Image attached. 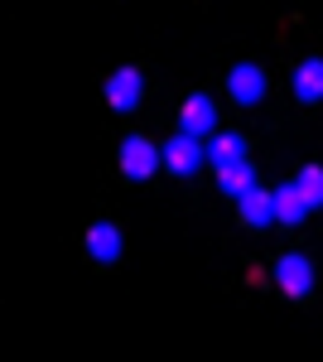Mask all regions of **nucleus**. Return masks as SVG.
Returning a JSON list of instances; mask_svg holds the SVG:
<instances>
[{"instance_id": "6e6552de", "label": "nucleus", "mask_w": 323, "mask_h": 362, "mask_svg": "<svg viewBox=\"0 0 323 362\" xmlns=\"http://www.w3.org/2000/svg\"><path fill=\"white\" fill-rule=\"evenodd\" d=\"M295 97L299 102H323V58H304L295 68Z\"/></svg>"}, {"instance_id": "20e7f679", "label": "nucleus", "mask_w": 323, "mask_h": 362, "mask_svg": "<svg viewBox=\"0 0 323 362\" xmlns=\"http://www.w3.org/2000/svg\"><path fill=\"white\" fill-rule=\"evenodd\" d=\"M102 92H107V107H111V112H131V107H140L145 78H140V68H131V63H126V68H116V73L107 78V87H102Z\"/></svg>"}, {"instance_id": "9b49d317", "label": "nucleus", "mask_w": 323, "mask_h": 362, "mask_svg": "<svg viewBox=\"0 0 323 362\" xmlns=\"http://www.w3.org/2000/svg\"><path fill=\"white\" fill-rule=\"evenodd\" d=\"M217 184H222V194L246 198L251 189H256V169L246 165V160H237V165H222V169H217Z\"/></svg>"}, {"instance_id": "ddd939ff", "label": "nucleus", "mask_w": 323, "mask_h": 362, "mask_svg": "<svg viewBox=\"0 0 323 362\" xmlns=\"http://www.w3.org/2000/svg\"><path fill=\"white\" fill-rule=\"evenodd\" d=\"M295 189L304 194V203L309 208H323V165H304L295 179Z\"/></svg>"}, {"instance_id": "1a4fd4ad", "label": "nucleus", "mask_w": 323, "mask_h": 362, "mask_svg": "<svg viewBox=\"0 0 323 362\" xmlns=\"http://www.w3.org/2000/svg\"><path fill=\"white\" fill-rule=\"evenodd\" d=\"M314 208L304 203V194H299L295 184H285V189H275V223H285V227H295V223H304Z\"/></svg>"}, {"instance_id": "0eeeda50", "label": "nucleus", "mask_w": 323, "mask_h": 362, "mask_svg": "<svg viewBox=\"0 0 323 362\" xmlns=\"http://www.w3.org/2000/svg\"><path fill=\"white\" fill-rule=\"evenodd\" d=\"M121 247H126V237H121L116 223H92L87 227V256H92V261H116Z\"/></svg>"}, {"instance_id": "39448f33", "label": "nucleus", "mask_w": 323, "mask_h": 362, "mask_svg": "<svg viewBox=\"0 0 323 362\" xmlns=\"http://www.w3.org/2000/svg\"><path fill=\"white\" fill-rule=\"evenodd\" d=\"M213 126H217L213 97H208V92H193L189 102H184V112H179V131H184V136H193V140H203Z\"/></svg>"}, {"instance_id": "7ed1b4c3", "label": "nucleus", "mask_w": 323, "mask_h": 362, "mask_svg": "<svg viewBox=\"0 0 323 362\" xmlns=\"http://www.w3.org/2000/svg\"><path fill=\"white\" fill-rule=\"evenodd\" d=\"M275 285H280L290 300H304V295L314 290V261H309V256H299V251L280 256V266H275Z\"/></svg>"}, {"instance_id": "f257e3e1", "label": "nucleus", "mask_w": 323, "mask_h": 362, "mask_svg": "<svg viewBox=\"0 0 323 362\" xmlns=\"http://www.w3.org/2000/svg\"><path fill=\"white\" fill-rule=\"evenodd\" d=\"M160 160L169 165V174H184V179H189V174H198V169L208 165V145L179 131V136H169L160 145Z\"/></svg>"}, {"instance_id": "9d476101", "label": "nucleus", "mask_w": 323, "mask_h": 362, "mask_svg": "<svg viewBox=\"0 0 323 362\" xmlns=\"http://www.w3.org/2000/svg\"><path fill=\"white\" fill-rule=\"evenodd\" d=\"M237 203H242V223H246V227L275 223V194H270V189H251V194L237 198Z\"/></svg>"}, {"instance_id": "f8f14e48", "label": "nucleus", "mask_w": 323, "mask_h": 362, "mask_svg": "<svg viewBox=\"0 0 323 362\" xmlns=\"http://www.w3.org/2000/svg\"><path fill=\"white\" fill-rule=\"evenodd\" d=\"M208 160H213L217 169H222V165H237V160H246V140L237 136V131H222V136L208 140Z\"/></svg>"}, {"instance_id": "423d86ee", "label": "nucleus", "mask_w": 323, "mask_h": 362, "mask_svg": "<svg viewBox=\"0 0 323 362\" xmlns=\"http://www.w3.org/2000/svg\"><path fill=\"white\" fill-rule=\"evenodd\" d=\"M227 92H232V102L256 107V102L266 97V73H261L256 63H237V68L227 73Z\"/></svg>"}, {"instance_id": "f03ea898", "label": "nucleus", "mask_w": 323, "mask_h": 362, "mask_svg": "<svg viewBox=\"0 0 323 362\" xmlns=\"http://www.w3.org/2000/svg\"><path fill=\"white\" fill-rule=\"evenodd\" d=\"M160 165L164 160H160V145H155V140H145V136H126L121 140V174H126V179L140 184V179H150Z\"/></svg>"}]
</instances>
